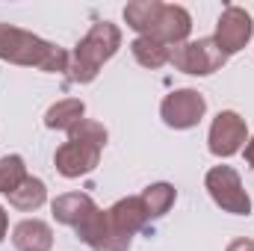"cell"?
<instances>
[{
  "mask_svg": "<svg viewBox=\"0 0 254 251\" xmlns=\"http://www.w3.org/2000/svg\"><path fill=\"white\" fill-rule=\"evenodd\" d=\"M246 136H249L246 119H240L237 113L225 110V113H219V116L213 119V125H210V136H207L210 154H216V157H234V154L246 145Z\"/></svg>",
  "mask_w": 254,
  "mask_h": 251,
  "instance_id": "cell-8",
  "label": "cell"
},
{
  "mask_svg": "<svg viewBox=\"0 0 254 251\" xmlns=\"http://www.w3.org/2000/svg\"><path fill=\"white\" fill-rule=\"evenodd\" d=\"M122 48V30L110 21H98L77 45L74 60H71V83H92L98 77V71L104 63H110L116 57V51Z\"/></svg>",
  "mask_w": 254,
  "mask_h": 251,
  "instance_id": "cell-2",
  "label": "cell"
},
{
  "mask_svg": "<svg viewBox=\"0 0 254 251\" xmlns=\"http://www.w3.org/2000/svg\"><path fill=\"white\" fill-rule=\"evenodd\" d=\"M6 228H9V216H6V210L0 207V243H3V237H6Z\"/></svg>",
  "mask_w": 254,
  "mask_h": 251,
  "instance_id": "cell-22",
  "label": "cell"
},
{
  "mask_svg": "<svg viewBox=\"0 0 254 251\" xmlns=\"http://www.w3.org/2000/svg\"><path fill=\"white\" fill-rule=\"evenodd\" d=\"M246 160H249V166L254 169V139H249V145H246Z\"/></svg>",
  "mask_w": 254,
  "mask_h": 251,
  "instance_id": "cell-23",
  "label": "cell"
},
{
  "mask_svg": "<svg viewBox=\"0 0 254 251\" xmlns=\"http://www.w3.org/2000/svg\"><path fill=\"white\" fill-rule=\"evenodd\" d=\"M6 198H9V204H12L15 210L33 213V210H39V207L48 201V189H45V184H42L39 178H27L21 187L15 189L12 195H6Z\"/></svg>",
  "mask_w": 254,
  "mask_h": 251,
  "instance_id": "cell-17",
  "label": "cell"
},
{
  "mask_svg": "<svg viewBox=\"0 0 254 251\" xmlns=\"http://www.w3.org/2000/svg\"><path fill=\"white\" fill-rule=\"evenodd\" d=\"M160 12H163L160 0H133V3L125 6V21H127V27L136 30L139 36H151Z\"/></svg>",
  "mask_w": 254,
  "mask_h": 251,
  "instance_id": "cell-14",
  "label": "cell"
},
{
  "mask_svg": "<svg viewBox=\"0 0 254 251\" xmlns=\"http://www.w3.org/2000/svg\"><path fill=\"white\" fill-rule=\"evenodd\" d=\"M190 30H192L190 12H187L184 6H172V3H163V12H160L157 24H154V30H151V39L163 42L166 48H172V45L178 48V45H184V42H187Z\"/></svg>",
  "mask_w": 254,
  "mask_h": 251,
  "instance_id": "cell-10",
  "label": "cell"
},
{
  "mask_svg": "<svg viewBox=\"0 0 254 251\" xmlns=\"http://www.w3.org/2000/svg\"><path fill=\"white\" fill-rule=\"evenodd\" d=\"M207 113V101L201 92L195 89H175L172 95H166L163 107H160V116L163 122L175 130H190L195 127Z\"/></svg>",
  "mask_w": 254,
  "mask_h": 251,
  "instance_id": "cell-5",
  "label": "cell"
},
{
  "mask_svg": "<svg viewBox=\"0 0 254 251\" xmlns=\"http://www.w3.org/2000/svg\"><path fill=\"white\" fill-rule=\"evenodd\" d=\"M228 251H254V240H234L231 246H228Z\"/></svg>",
  "mask_w": 254,
  "mask_h": 251,
  "instance_id": "cell-21",
  "label": "cell"
},
{
  "mask_svg": "<svg viewBox=\"0 0 254 251\" xmlns=\"http://www.w3.org/2000/svg\"><path fill=\"white\" fill-rule=\"evenodd\" d=\"M136 63L145 65V68H163V65L172 60V48H166L163 42L151 39V36H136L133 45H130Z\"/></svg>",
  "mask_w": 254,
  "mask_h": 251,
  "instance_id": "cell-16",
  "label": "cell"
},
{
  "mask_svg": "<svg viewBox=\"0 0 254 251\" xmlns=\"http://www.w3.org/2000/svg\"><path fill=\"white\" fill-rule=\"evenodd\" d=\"M101 151L98 145L92 142H83V139H68L63 148H57L54 154V163H57V172L63 178H83L89 175L98 163H101Z\"/></svg>",
  "mask_w": 254,
  "mask_h": 251,
  "instance_id": "cell-9",
  "label": "cell"
},
{
  "mask_svg": "<svg viewBox=\"0 0 254 251\" xmlns=\"http://www.w3.org/2000/svg\"><path fill=\"white\" fill-rule=\"evenodd\" d=\"M27 178H30V175H27L24 157L9 154V157H3V160H0V192H3V195H12L15 189L27 181Z\"/></svg>",
  "mask_w": 254,
  "mask_h": 251,
  "instance_id": "cell-19",
  "label": "cell"
},
{
  "mask_svg": "<svg viewBox=\"0 0 254 251\" xmlns=\"http://www.w3.org/2000/svg\"><path fill=\"white\" fill-rule=\"evenodd\" d=\"M252 33H254L252 15L243 6H225V12L219 15V24H216L213 42L219 45V51L225 57H231V54L243 51L252 42Z\"/></svg>",
  "mask_w": 254,
  "mask_h": 251,
  "instance_id": "cell-6",
  "label": "cell"
},
{
  "mask_svg": "<svg viewBox=\"0 0 254 251\" xmlns=\"http://www.w3.org/2000/svg\"><path fill=\"white\" fill-rule=\"evenodd\" d=\"M139 198H142V204H145V210H148V219H160V216H166V213L172 210L178 192H175L172 184H151Z\"/></svg>",
  "mask_w": 254,
  "mask_h": 251,
  "instance_id": "cell-18",
  "label": "cell"
},
{
  "mask_svg": "<svg viewBox=\"0 0 254 251\" xmlns=\"http://www.w3.org/2000/svg\"><path fill=\"white\" fill-rule=\"evenodd\" d=\"M178 71L184 74H195V77H207L213 71H219L228 63V57L219 51V45L213 39H198V42H184L178 48H172V60Z\"/></svg>",
  "mask_w": 254,
  "mask_h": 251,
  "instance_id": "cell-4",
  "label": "cell"
},
{
  "mask_svg": "<svg viewBox=\"0 0 254 251\" xmlns=\"http://www.w3.org/2000/svg\"><path fill=\"white\" fill-rule=\"evenodd\" d=\"M92 210H95V201H92L86 192H68V195H60V198L54 201V216H57V222L71 225V228H77Z\"/></svg>",
  "mask_w": 254,
  "mask_h": 251,
  "instance_id": "cell-13",
  "label": "cell"
},
{
  "mask_svg": "<svg viewBox=\"0 0 254 251\" xmlns=\"http://www.w3.org/2000/svg\"><path fill=\"white\" fill-rule=\"evenodd\" d=\"M77 237L89 246L92 251H130V237L119 234L113 225H110V216L104 210H92L77 228Z\"/></svg>",
  "mask_w": 254,
  "mask_h": 251,
  "instance_id": "cell-7",
  "label": "cell"
},
{
  "mask_svg": "<svg viewBox=\"0 0 254 251\" xmlns=\"http://www.w3.org/2000/svg\"><path fill=\"white\" fill-rule=\"evenodd\" d=\"M207 192L210 198L225 210V213H234V216H249L252 213V198L249 192L243 189L240 175L231 169V166H216L207 172Z\"/></svg>",
  "mask_w": 254,
  "mask_h": 251,
  "instance_id": "cell-3",
  "label": "cell"
},
{
  "mask_svg": "<svg viewBox=\"0 0 254 251\" xmlns=\"http://www.w3.org/2000/svg\"><path fill=\"white\" fill-rule=\"evenodd\" d=\"M12 243L18 251H51L54 249V231L42 219H24L15 225Z\"/></svg>",
  "mask_w": 254,
  "mask_h": 251,
  "instance_id": "cell-12",
  "label": "cell"
},
{
  "mask_svg": "<svg viewBox=\"0 0 254 251\" xmlns=\"http://www.w3.org/2000/svg\"><path fill=\"white\" fill-rule=\"evenodd\" d=\"M83 116H86V104L77 98H65V101H57L45 113V125L51 130H71L83 122Z\"/></svg>",
  "mask_w": 254,
  "mask_h": 251,
  "instance_id": "cell-15",
  "label": "cell"
},
{
  "mask_svg": "<svg viewBox=\"0 0 254 251\" xmlns=\"http://www.w3.org/2000/svg\"><path fill=\"white\" fill-rule=\"evenodd\" d=\"M0 60L15 65H30V68L48 71V74H63L71 68V57L63 48H57L27 30H18L12 24H0Z\"/></svg>",
  "mask_w": 254,
  "mask_h": 251,
  "instance_id": "cell-1",
  "label": "cell"
},
{
  "mask_svg": "<svg viewBox=\"0 0 254 251\" xmlns=\"http://www.w3.org/2000/svg\"><path fill=\"white\" fill-rule=\"evenodd\" d=\"M68 139H83V142H92V145L104 148L107 145V130H104V125H98L92 119H83L77 127L68 130Z\"/></svg>",
  "mask_w": 254,
  "mask_h": 251,
  "instance_id": "cell-20",
  "label": "cell"
},
{
  "mask_svg": "<svg viewBox=\"0 0 254 251\" xmlns=\"http://www.w3.org/2000/svg\"><path fill=\"white\" fill-rule=\"evenodd\" d=\"M107 216H110V225H113L119 234H125V237H133V234L142 231L145 222H148V210H145V204H142L139 195L116 201V204L107 210Z\"/></svg>",
  "mask_w": 254,
  "mask_h": 251,
  "instance_id": "cell-11",
  "label": "cell"
}]
</instances>
